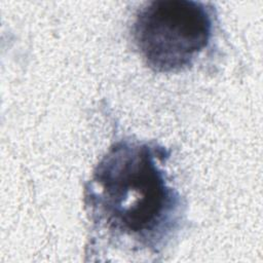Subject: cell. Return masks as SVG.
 Wrapping results in <instances>:
<instances>
[{
    "label": "cell",
    "mask_w": 263,
    "mask_h": 263,
    "mask_svg": "<svg viewBox=\"0 0 263 263\" xmlns=\"http://www.w3.org/2000/svg\"><path fill=\"white\" fill-rule=\"evenodd\" d=\"M166 158L162 147L148 143L114 144L87 188L93 223L146 248L162 243L176 228L181 211L180 195L162 170Z\"/></svg>",
    "instance_id": "cell-1"
},
{
    "label": "cell",
    "mask_w": 263,
    "mask_h": 263,
    "mask_svg": "<svg viewBox=\"0 0 263 263\" xmlns=\"http://www.w3.org/2000/svg\"><path fill=\"white\" fill-rule=\"evenodd\" d=\"M133 39L145 63L161 73L192 65L208 46L213 32L212 10L191 0H155L137 13Z\"/></svg>",
    "instance_id": "cell-2"
}]
</instances>
